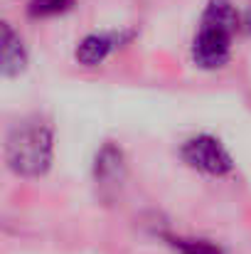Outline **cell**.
Listing matches in <instances>:
<instances>
[{"label": "cell", "instance_id": "6da1fadb", "mask_svg": "<svg viewBox=\"0 0 251 254\" xmlns=\"http://www.w3.org/2000/svg\"><path fill=\"white\" fill-rule=\"evenodd\" d=\"M5 166L17 178H42L54 161V128L42 114L17 119L5 133Z\"/></svg>", "mask_w": 251, "mask_h": 254}, {"label": "cell", "instance_id": "ba28073f", "mask_svg": "<svg viewBox=\"0 0 251 254\" xmlns=\"http://www.w3.org/2000/svg\"><path fill=\"white\" fill-rule=\"evenodd\" d=\"M77 5V0H27V15L35 20H45V17H57L69 12Z\"/></svg>", "mask_w": 251, "mask_h": 254}, {"label": "cell", "instance_id": "52a82bcc", "mask_svg": "<svg viewBox=\"0 0 251 254\" xmlns=\"http://www.w3.org/2000/svg\"><path fill=\"white\" fill-rule=\"evenodd\" d=\"M200 25H209V27H217V30L234 35L239 30V25H244V22H242V15L232 0H207L202 17H200Z\"/></svg>", "mask_w": 251, "mask_h": 254}, {"label": "cell", "instance_id": "7a4b0ae2", "mask_svg": "<svg viewBox=\"0 0 251 254\" xmlns=\"http://www.w3.org/2000/svg\"><path fill=\"white\" fill-rule=\"evenodd\" d=\"M182 161L192 170L212 178H224L234 170V158L224 148V143L212 133H197L180 146Z\"/></svg>", "mask_w": 251, "mask_h": 254}, {"label": "cell", "instance_id": "30bf717a", "mask_svg": "<svg viewBox=\"0 0 251 254\" xmlns=\"http://www.w3.org/2000/svg\"><path fill=\"white\" fill-rule=\"evenodd\" d=\"M242 22H244V27L251 32V7H247V12L242 15Z\"/></svg>", "mask_w": 251, "mask_h": 254}, {"label": "cell", "instance_id": "277c9868", "mask_svg": "<svg viewBox=\"0 0 251 254\" xmlns=\"http://www.w3.org/2000/svg\"><path fill=\"white\" fill-rule=\"evenodd\" d=\"M133 30H111V32H89L74 47V60L82 67H99L103 64L118 47L133 40Z\"/></svg>", "mask_w": 251, "mask_h": 254}, {"label": "cell", "instance_id": "9c48e42d", "mask_svg": "<svg viewBox=\"0 0 251 254\" xmlns=\"http://www.w3.org/2000/svg\"><path fill=\"white\" fill-rule=\"evenodd\" d=\"M167 240L180 254H222V250L209 240H190V237H167Z\"/></svg>", "mask_w": 251, "mask_h": 254}, {"label": "cell", "instance_id": "8992f818", "mask_svg": "<svg viewBox=\"0 0 251 254\" xmlns=\"http://www.w3.org/2000/svg\"><path fill=\"white\" fill-rule=\"evenodd\" d=\"M126 153L116 143H103L94 158V180L101 188H118L126 180Z\"/></svg>", "mask_w": 251, "mask_h": 254}, {"label": "cell", "instance_id": "3957f363", "mask_svg": "<svg viewBox=\"0 0 251 254\" xmlns=\"http://www.w3.org/2000/svg\"><path fill=\"white\" fill-rule=\"evenodd\" d=\"M232 37L224 30L209 27V25H200L192 40V62L204 69V72H214L229 64L232 60Z\"/></svg>", "mask_w": 251, "mask_h": 254}, {"label": "cell", "instance_id": "5b68a950", "mask_svg": "<svg viewBox=\"0 0 251 254\" xmlns=\"http://www.w3.org/2000/svg\"><path fill=\"white\" fill-rule=\"evenodd\" d=\"M2 40H0V74L5 79H15L27 69L30 62V52L27 45L22 40V35L5 20L2 22Z\"/></svg>", "mask_w": 251, "mask_h": 254}]
</instances>
